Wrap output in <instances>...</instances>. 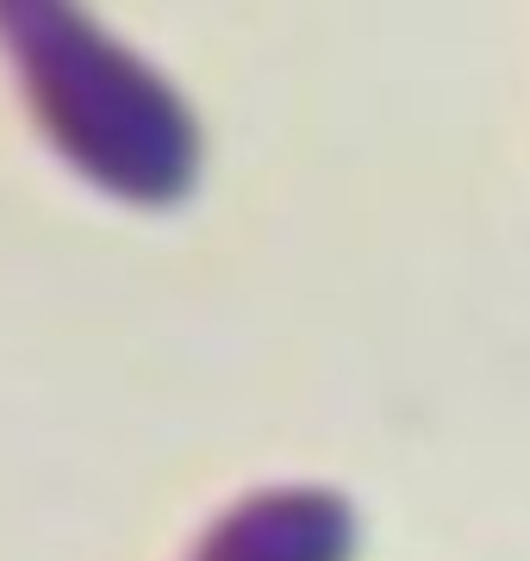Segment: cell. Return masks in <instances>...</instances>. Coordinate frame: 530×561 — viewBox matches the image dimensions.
I'll list each match as a JSON object with an SVG mask.
<instances>
[{"mask_svg":"<svg viewBox=\"0 0 530 561\" xmlns=\"http://www.w3.org/2000/svg\"><path fill=\"white\" fill-rule=\"evenodd\" d=\"M362 542L356 505L331 486H263L224 505L187 561H349Z\"/></svg>","mask_w":530,"mask_h":561,"instance_id":"2","label":"cell"},{"mask_svg":"<svg viewBox=\"0 0 530 561\" xmlns=\"http://www.w3.org/2000/svg\"><path fill=\"white\" fill-rule=\"evenodd\" d=\"M0 57L44 144L106 201L175 213L200 187L206 138L194 106L88 0H0Z\"/></svg>","mask_w":530,"mask_h":561,"instance_id":"1","label":"cell"}]
</instances>
